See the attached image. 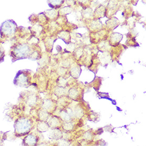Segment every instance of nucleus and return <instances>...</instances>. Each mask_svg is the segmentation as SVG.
Returning a JSON list of instances; mask_svg holds the SVG:
<instances>
[{"label": "nucleus", "instance_id": "10", "mask_svg": "<svg viewBox=\"0 0 146 146\" xmlns=\"http://www.w3.org/2000/svg\"><path fill=\"white\" fill-rule=\"evenodd\" d=\"M8 132H3L0 131V146H4V141L8 138Z\"/></svg>", "mask_w": 146, "mask_h": 146}, {"label": "nucleus", "instance_id": "1", "mask_svg": "<svg viewBox=\"0 0 146 146\" xmlns=\"http://www.w3.org/2000/svg\"><path fill=\"white\" fill-rule=\"evenodd\" d=\"M31 53V47L27 44H17L12 47L10 52L12 62L14 63L18 60L29 58Z\"/></svg>", "mask_w": 146, "mask_h": 146}, {"label": "nucleus", "instance_id": "16", "mask_svg": "<svg viewBox=\"0 0 146 146\" xmlns=\"http://www.w3.org/2000/svg\"><path fill=\"white\" fill-rule=\"evenodd\" d=\"M80 3L82 4H86L88 2L89 0H78Z\"/></svg>", "mask_w": 146, "mask_h": 146}, {"label": "nucleus", "instance_id": "4", "mask_svg": "<svg viewBox=\"0 0 146 146\" xmlns=\"http://www.w3.org/2000/svg\"><path fill=\"white\" fill-rule=\"evenodd\" d=\"M13 82L16 86L28 87L31 82L30 71L28 70L19 71L16 74Z\"/></svg>", "mask_w": 146, "mask_h": 146}, {"label": "nucleus", "instance_id": "2", "mask_svg": "<svg viewBox=\"0 0 146 146\" xmlns=\"http://www.w3.org/2000/svg\"><path fill=\"white\" fill-rule=\"evenodd\" d=\"M33 127V122L29 119L21 117L17 119L14 123L15 135L16 137H21L29 133Z\"/></svg>", "mask_w": 146, "mask_h": 146}, {"label": "nucleus", "instance_id": "5", "mask_svg": "<svg viewBox=\"0 0 146 146\" xmlns=\"http://www.w3.org/2000/svg\"><path fill=\"white\" fill-rule=\"evenodd\" d=\"M37 137L33 135H27L23 140V146H34L36 145L37 142Z\"/></svg>", "mask_w": 146, "mask_h": 146}, {"label": "nucleus", "instance_id": "12", "mask_svg": "<svg viewBox=\"0 0 146 146\" xmlns=\"http://www.w3.org/2000/svg\"><path fill=\"white\" fill-rule=\"evenodd\" d=\"M72 11V9L70 7H66L64 8L60 9L59 11V13H60V14L62 15H66L71 13Z\"/></svg>", "mask_w": 146, "mask_h": 146}, {"label": "nucleus", "instance_id": "9", "mask_svg": "<svg viewBox=\"0 0 146 146\" xmlns=\"http://www.w3.org/2000/svg\"><path fill=\"white\" fill-rule=\"evenodd\" d=\"M48 127H49V125L47 123L42 122L41 123H39L38 125L37 129H38V130L40 132H45L48 130Z\"/></svg>", "mask_w": 146, "mask_h": 146}, {"label": "nucleus", "instance_id": "11", "mask_svg": "<svg viewBox=\"0 0 146 146\" xmlns=\"http://www.w3.org/2000/svg\"><path fill=\"white\" fill-rule=\"evenodd\" d=\"M61 131H58L57 130H52V132H50V138L52 139H58L60 138V137H59L58 136H61Z\"/></svg>", "mask_w": 146, "mask_h": 146}, {"label": "nucleus", "instance_id": "8", "mask_svg": "<svg viewBox=\"0 0 146 146\" xmlns=\"http://www.w3.org/2000/svg\"><path fill=\"white\" fill-rule=\"evenodd\" d=\"M45 14L46 15L47 17H48L50 19H54L57 16V12L54 10V9L47 10L45 11Z\"/></svg>", "mask_w": 146, "mask_h": 146}, {"label": "nucleus", "instance_id": "15", "mask_svg": "<svg viewBox=\"0 0 146 146\" xmlns=\"http://www.w3.org/2000/svg\"><path fill=\"white\" fill-rule=\"evenodd\" d=\"M5 50L2 46V44L0 42V63L4 61V57H5Z\"/></svg>", "mask_w": 146, "mask_h": 146}, {"label": "nucleus", "instance_id": "6", "mask_svg": "<svg viewBox=\"0 0 146 146\" xmlns=\"http://www.w3.org/2000/svg\"><path fill=\"white\" fill-rule=\"evenodd\" d=\"M65 0H47V3L50 8L52 9H58L64 3Z\"/></svg>", "mask_w": 146, "mask_h": 146}, {"label": "nucleus", "instance_id": "3", "mask_svg": "<svg viewBox=\"0 0 146 146\" xmlns=\"http://www.w3.org/2000/svg\"><path fill=\"white\" fill-rule=\"evenodd\" d=\"M17 24L13 20H7L0 26V35L2 39L12 37L17 31Z\"/></svg>", "mask_w": 146, "mask_h": 146}, {"label": "nucleus", "instance_id": "7", "mask_svg": "<svg viewBox=\"0 0 146 146\" xmlns=\"http://www.w3.org/2000/svg\"><path fill=\"white\" fill-rule=\"evenodd\" d=\"M95 15L97 17L103 18L106 13V10L103 5H100L98 8L96 9L95 11Z\"/></svg>", "mask_w": 146, "mask_h": 146}, {"label": "nucleus", "instance_id": "13", "mask_svg": "<svg viewBox=\"0 0 146 146\" xmlns=\"http://www.w3.org/2000/svg\"><path fill=\"white\" fill-rule=\"evenodd\" d=\"M117 3H118V2L117 0H110L108 3V8L112 10L114 9H115L116 8Z\"/></svg>", "mask_w": 146, "mask_h": 146}, {"label": "nucleus", "instance_id": "14", "mask_svg": "<svg viewBox=\"0 0 146 146\" xmlns=\"http://www.w3.org/2000/svg\"><path fill=\"white\" fill-rule=\"evenodd\" d=\"M83 15L85 18H89L90 17H92L94 16V13L91 8H88L87 9L85 10V11L83 13Z\"/></svg>", "mask_w": 146, "mask_h": 146}]
</instances>
